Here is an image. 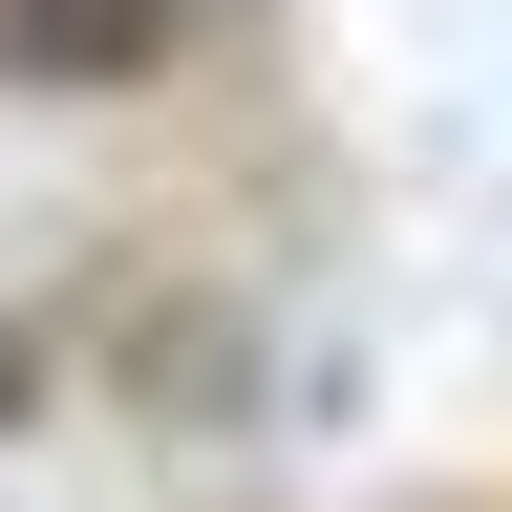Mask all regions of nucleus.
Masks as SVG:
<instances>
[{
  "mask_svg": "<svg viewBox=\"0 0 512 512\" xmlns=\"http://www.w3.org/2000/svg\"><path fill=\"white\" fill-rule=\"evenodd\" d=\"M214 0H0V86L43 107H107V86H171Z\"/></svg>",
  "mask_w": 512,
  "mask_h": 512,
  "instance_id": "obj_1",
  "label": "nucleus"
},
{
  "mask_svg": "<svg viewBox=\"0 0 512 512\" xmlns=\"http://www.w3.org/2000/svg\"><path fill=\"white\" fill-rule=\"evenodd\" d=\"M43 427V320H0V448Z\"/></svg>",
  "mask_w": 512,
  "mask_h": 512,
  "instance_id": "obj_2",
  "label": "nucleus"
}]
</instances>
